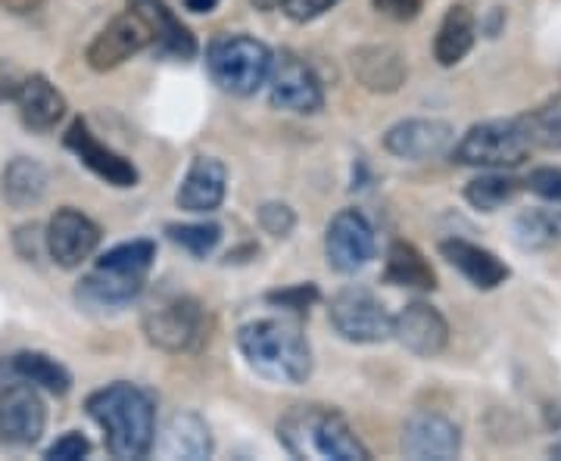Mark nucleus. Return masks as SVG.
<instances>
[{"label": "nucleus", "mask_w": 561, "mask_h": 461, "mask_svg": "<svg viewBox=\"0 0 561 461\" xmlns=\"http://www.w3.org/2000/svg\"><path fill=\"white\" fill-rule=\"evenodd\" d=\"M524 187H530L537 197L549 203H561V169L556 165H542V169H534L527 181H524Z\"/></svg>", "instance_id": "nucleus-35"}, {"label": "nucleus", "mask_w": 561, "mask_h": 461, "mask_svg": "<svg viewBox=\"0 0 561 461\" xmlns=\"http://www.w3.org/2000/svg\"><path fill=\"white\" fill-rule=\"evenodd\" d=\"M268 103L280 113H297V116L319 113L324 106V91L312 66H306V60L290 50L275 57L272 76H268Z\"/></svg>", "instance_id": "nucleus-9"}, {"label": "nucleus", "mask_w": 561, "mask_h": 461, "mask_svg": "<svg viewBox=\"0 0 561 461\" xmlns=\"http://www.w3.org/2000/svg\"><path fill=\"white\" fill-rule=\"evenodd\" d=\"M181 7L191 13H213L219 7V0H181Z\"/></svg>", "instance_id": "nucleus-40"}, {"label": "nucleus", "mask_w": 561, "mask_h": 461, "mask_svg": "<svg viewBox=\"0 0 561 461\" xmlns=\"http://www.w3.org/2000/svg\"><path fill=\"white\" fill-rule=\"evenodd\" d=\"M337 0H278L280 13L294 22H312L324 16Z\"/></svg>", "instance_id": "nucleus-36"}, {"label": "nucleus", "mask_w": 561, "mask_h": 461, "mask_svg": "<svg viewBox=\"0 0 561 461\" xmlns=\"http://www.w3.org/2000/svg\"><path fill=\"white\" fill-rule=\"evenodd\" d=\"M443 260L449 262L453 268H459L461 275L471 281V287L478 290H496L505 278L512 275L508 265L486 246H478L471 241H461V238H449L440 243Z\"/></svg>", "instance_id": "nucleus-20"}, {"label": "nucleus", "mask_w": 561, "mask_h": 461, "mask_svg": "<svg viewBox=\"0 0 561 461\" xmlns=\"http://www.w3.org/2000/svg\"><path fill=\"white\" fill-rule=\"evenodd\" d=\"M225 191H228V169L225 162L216 157H194L184 178H181L179 194L175 203L184 212H194V216H206V212H216L225 200Z\"/></svg>", "instance_id": "nucleus-17"}, {"label": "nucleus", "mask_w": 561, "mask_h": 461, "mask_svg": "<svg viewBox=\"0 0 561 461\" xmlns=\"http://www.w3.org/2000/svg\"><path fill=\"white\" fill-rule=\"evenodd\" d=\"M375 228L359 209H341L324 231L328 265L341 275H353L375 260Z\"/></svg>", "instance_id": "nucleus-11"}, {"label": "nucleus", "mask_w": 561, "mask_h": 461, "mask_svg": "<svg viewBox=\"0 0 561 461\" xmlns=\"http://www.w3.org/2000/svg\"><path fill=\"white\" fill-rule=\"evenodd\" d=\"M153 7V22H157V44L153 50L160 57H175V60H194L197 57V38L191 28L169 10L165 0H150Z\"/></svg>", "instance_id": "nucleus-27"}, {"label": "nucleus", "mask_w": 561, "mask_h": 461, "mask_svg": "<svg viewBox=\"0 0 561 461\" xmlns=\"http://www.w3.org/2000/svg\"><path fill=\"white\" fill-rule=\"evenodd\" d=\"M552 456H556V459H561V442L559 446H552Z\"/></svg>", "instance_id": "nucleus-42"}, {"label": "nucleus", "mask_w": 561, "mask_h": 461, "mask_svg": "<svg viewBox=\"0 0 561 461\" xmlns=\"http://www.w3.org/2000/svg\"><path fill=\"white\" fill-rule=\"evenodd\" d=\"M165 234H169V241L181 246V250H187L191 256H209L221 241V228L216 221H191V224H165Z\"/></svg>", "instance_id": "nucleus-32"}, {"label": "nucleus", "mask_w": 561, "mask_h": 461, "mask_svg": "<svg viewBox=\"0 0 561 461\" xmlns=\"http://www.w3.org/2000/svg\"><path fill=\"white\" fill-rule=\"evenodd\" d=\"M147 278L138 275H125L106 265H94L91 275H84L76 290V297L84 309H98V312H119L131 300H138Z\"/></svg>", "instance_id": "nucleus-18"}, {"label": "nucleus", "mask_w": 561, "mask_h": 461, "mask_svg": "<svg viewBox=\"0 0 561 461\" xmlns=\"http://www.w3.org/2000/svg\"><path fill=\"white\" fill-rule=\"evenodd\" d=\"M3 200L13 209H28L38 206L47 194V169L38 160L28 157H16L3 169V187H0Z\"/></svg>", "instance_id": "nucleus-25"}, {"label": "nucleus", "mask_w": 561, "mask_h": 461, "mask_svg": "<svg viewBox=\"0 0 561 461\" xmlns=\"http://www.w3.org/2000/svg\"><path fill=\"white\" fill-rule=\"evenodd\" d=\"M278 442L294 459L368 461L371 452L331 405H294L278 422Z\"/></svg>", "instance_id": "nucleus-3"}, {"label": "nucleus", "mask_w": 561, "mask_h": 461, "mask_svg": "<svg viewBox=\"0 0 561 461\" xmlns=\"http://www.w3.org/2000/svg\"><path fill=\"white\" fill-rule=\"evenodd\" d=\"M243 361L262 381L300 387L312 374V346L294 319H253L238 331Z\"/></svg>", "instance_id": "nucleus-2"}, {"label": "nucleus", "mask_w": 561, "mask_h": 461, "mask_svg": "<svg viewBox=\"0 0 561 461\" xmlns=\"http://www.w3.org/2000/svg\"><path fill=\"white\" fill-rule=\"evenodd\" d=\"M522 250H549L561 243V209H524L512 224Z\"/></svg>", "instance_id": "nucleus-28"}, {"label": "nucleus", "mask_w": 561, "mask_h": 461, "mask_svg": "<svg viewBox=\"0 0 561 461\" xmlns=\"http://www.w3.org/2000/svg\"><path fill=\"white\" fill-rule=\"evenodd\" d=\"M260 228L272 238H290L297 228V212L287 203H262Z\"/></svg>", "instance_id": "nucleus-34"}, {"label": "nucleus", "mask_w": 561, "mask_h": 461, "mask_svg": "<svg viewBox=\"0 0 561 461\" xmlns=\"http://www.w3.org/2000/svg\"><path fill=\"white\" fill-rule=\"evenodd\" d=\"M153 44H157V22H153L150 0H131L119 16L88 44L84 60L94 72H110Z\"/></svg>", "instance_id": "nucleus-5"}, {"label": "nucleus", "mask_w": 561, "mask_h": 461, "mask_svg": "<svg viewBox=\"0 0 561 461\" xmlns=\"http://www.w3.org/2000/svg\"><path fill=\"white\" fill-rule=\"evenodd\" d=\"M157 262V243L153 241H128L106 250L98 265H106V268H116V272H125V275H138V278H147L150 268Z\"/></svg>", "instance_id": "nucleus-31"}, {"label": "nucleus", "mask_w": 561, "mask_h": 461, "mask_svg": "<svg viewBox=\"0 0 561 461\" xmlns=\"http://www.w3.org/2000/svg\"><path fill=\"white\" fill-rule=\"evenodd\" d=\"M375 10L393 22H412L421 13L424 0H371Z\"/></svg>", "instance_id": "nucleus-38"}, {"label": "nucleus", "mask_w": 561, "mask_h": 461, "mask_svg": "<svg viewBox=\"0 0 561 461\" xmlns=\"http://www.w3.org/2000/svg\"><path fill=\"white\" fill-rule=\"evenodd\" d=\"M393 337L412 356L434 359L449 343V324L440 315V309H434L431 302H409L400 315H393Z\"/></svg>", "instance_id": "nucleus-16"}, {"label": "nucleus", "mask_w": 561, "mask_h": 461, "mask_svg": "<svg viewBox=\"0 0 561 461\" xmlns=\"http://www.w3.org/2000/svg\"><path fill=\"white\" fill-rule=\"evenodd\" d=\"M275 54L253 35H219L206 47V72L225 94L250 97L268 84Z\"/></svg>", "instance_id": "nucleus-4"}, {"label": "nucleus", "mask_w": 561, "mask_h": 461, "mask_svg": "<svg viewBox=\"0 0 561 461\" xmlns=\"http://www.w3.org/2000/svg\"><path fill=\"white\" fill-rule=\"evenodd\" d=\"M153 449L162 459H209L213 456V434L197 412H175L162 427L160 440L153 442Z\"/></svg>", "instance_id": "nucleus-21"}, {"label": "nucleus", "mask_w": 561, "mask_h": 461, "mask_svg": "<svg viewBox=\"0 0 561 461\" xmlns=\"http://www.w3.org/2000/svg\"><path fill=\"white\" fill-rule=\"evenodd\" d=\"M530 153L522 119H490L471 125L453 150V160L471 169H515Z\"/></svg>", "instance_id": "nucleus-6"}, {"label": "nucleus", "mask_w": 561, "mask_h": 461, "mask_svg": "<svg viewBox=\"0 0 561 461\" xmlns=\"http://www.w3.org/2000/svg\"><path fill=\"white\" fill-rule=\"evenodd\" d=\"M256 10H262V13H268V10H275L278 7V0H250Z\"/></svg>", "instance_id": "nucleus-41"}, {"label": "nucleus", "mask_w": 561, "mask_h": 461, "mask_svg": "<svg viewBox=\"0 0 561 461\" xmlns=\"http://www.w3.org/2000/svg\"><path fill=\"white\" fill-rule=\"evenodd\" d=\"M44 241H47V256L60 268H79L81 262H88L98 253L101 228L76 206H62L47 221Z\"/></svg>", "instance_id": "nucleus-12"}, {"label": "nucleus", "mask_w": 561, "mask_h": 461, "mask_svg": "<svg viewBox=\"0 0 561 461\" xmlns=\"http://www.w3.org/2000/svg\"><path fill=\"white\" fill-rule=\"evenodd\" d=\"M319 287L316 284H294V287H284V290H272L265 302H272V306H278V309H287V312H309L316 302H319Z\"/></svg>", "instance_id": "nucleus-33"}, {"label": "nucleus", "mask_w": 561, "mask_h": 461, "mask_svg": "<svg viewBox=\"0 0 561 461\" xmlns=\"http://www.w3.org/2000/svg\"><path fill=\"white\" fill-rule=\"evenodd\" d=\"M10 13H16V16H28V13H38L41 3L44 0H0Z\"/></svg>", "instance_id": "nucleus-39"}, {"label": "nucleus", "mask_w": 561, "mask_h": 461, "mask_svg": "<svg viewBox=\"0 0 561 461\" xmlns=\"http://www.w3.org/2000/svg\"><path fill=\"white\" fill-rule=\"evenodd\" d=\"M353 72L375 94H397L405 84V57L393 44H365L353 54Z\"/></svg>", "instance_id": "nucleus-19"}, {"label": "nucleus", "mask_w": 561, "mask_h": 461, "mask_svg": "<svg viewBox=\"0 0 561 461\" xmlns=\"http://www.w3.org/2000/svg\"><path fill=\"white\" fill-rule=\"evenodd\" d=\"M527 131L530 147L540 150H561V94H552L549 101L534 106L530 113L518 116Z\"/></svg>", "instance_id": "nucleus-30"}, {"label": "nucleus", "mask_w": 561, "mask_h": 461, "mask_svg": "<svg viewBox=\"0 0 561 461\" xmlns=\"http://www.w3.org/2000/svg\"><path fill=\"white\" fill-rule=\"evenodd\" d=\"M91 452V442H88V437H81V434H76V430H69V434H62L60 440L54 442L44 456L50 461H79L84 459Z\"/></svg>", "instance_id": "nucleus-37"}, {"label": "nucleus", "mask_w": 561, "mask_h": 461, "mask_svg": "<svg viewBox=\"0 0 561 461\" xmlns=\"http://www.w3.org/2000/svg\"><path fill=\"white\" fill-rule=\"evenodd\" d=\"M524 181L512 178V175H502L500 169H490V175L468 181L465 187V200L471 203L474 209L481 212H496L505 203H512L522 194Z\"/></svg>", "instance_id": "nucleus-29"}, {"label": "nucleus", "mask_w": 561, "mask_h": 461, "mask_svg": "<svg viewBox=\"0 0 561 461\" xmlns=\"http://www.w3.org/2000/svg\"><path fill=\"white\" fill-rule=\"evenodd\" d=\"M88 418L103 430L113 459H147L157 442V405L135 383H110L84 402Z\"/></svg>", "instance_id": "nucleus-1"}, {"label": "nucleus", "mask_w": 561, "mask_h": 461, "mask_svg": "<svg viewBox=\"0 0 561 461\" xmlns=\"http://www.w3.org/2000/svg\"><path fill=\"white\" fill-rule=\"evenodd\" d=\"M456 128L443 119H402L383 135V150L397 160L424 162L449 153Z\"/></svg>", "instance_id": "nucleus-14"}, {"label": "nucleus", "mask_w": 561, "mask_h": 461, "mask_svg": "<svg viewBox=\"0 0 561 461\" xmlns=\"http://www.w3.org/2000/svg\"><path fill=\"white\" fill-rule=\"evenodd\" d=\"M328 319L350 343H383L393 337V315L368 287H343L328 306Z\"/></svg>", "instance_id": "nucleus-8"}, {"label": "nucleus", "mask_w": 561, "mask_h": 461, "mask_svg": "<svg viewBox=\"0 0 561 461\" xmlns=\"http://www.w3.org/2000/svg\"><path fill=\"white\" fill-rule=\"evenodd\" d=\"M144 334L162 353H197L209 341V315L194 297H179L144 315Z\"/></svg>", "instance_id": "nucleus-7"}, {"label": "nucleus", "mask_w": 561, "mask_h": 461, "mask_svg": "<svg viewBox=\"0 0 561 461\" xmlns=\"http://www.w3.org/2000/svg\"><path fill=\"white\" fill-rule=\"evenodd\" d=\"M62 143L76 153L81 165H88L98 178H103L113 187H135L138 184V169L135 162L125 160L122 153H116L113 147H106L103 141L94 138V131L88 128V122L76 119L69 125Z\"/></svg>", "instance_id": "nucleus-15"}, {"label": "nucleus", "mask_w": 561, "mask_h": 461, "mask_svg": "<svg viewBox=\"0 0 561 461\" xmlns=\"http://www.w3.org/2000/svg\"><path fill=\"white\" fill-rule=\"evenodd\" d=\"M400 449L405 459L449 461L461 452L459 424L437 412H415L402 424Z\"/></svg>", "instance_id": "nucleus-13"}, {"label": "nucleus", "mask_w": 561, "mask_h": 461, "mask_svg": "<svg viewBox=\"0 0 561 461\" xmlns=\"http://www.w3.org/2000/svg\"><path fill=\"white\" fill-rule=\"evenodd\" d=\"M383 281L393 287H409V290H434L437 287V272L424 260L415 243L393 241L387 250V265H383Z\"/></svg>", "instance_id": "nucleus-24"}, {"label": "nucleus", "mask_w": 561, "mask_h": 461, "mask_svg": "<svg viewBox=\"0 0 561 461\" xmlns=\"http://www.w3.org/2000/svg\"><path fill=\"white\" fill-rule=\"evenodd\" d=\"M47 427V405L41 400L38 387L16 381L0 387V442L25 449L41 440Z\"/></svg>", "instance_id": "nucleus-10"}, {"label": "nucleus", "mask_w": 561, "mask_h": 461, "mask_svg": "<svg viewBox=\"0 0 561 461\" xmlns=\"http://www.w3.org/2000/svg\"><path fill=\"white\" fill-rule=\"evenodd\" d=\"M474 41H478V20H474V13L468 10V3H456V7L446 10L440 28H437L434 57H437L440 66L449 69V66H456V62H461L471 54Z\"/></svg>", "instance_id": "nucleus-23"}, {"label": "nucleus", "mask_w": 561, "mask_h": 461, "mask_svg": "<svg viewBox=\"0 0 561 461\" xmlns=\"http://www.w3.org/2000/svg\"><path fill=\"white\" fill-rule=\"evenodd\" d=\"M10 371L20 378V381L35 383L38 390H47L54 396H66L72 390V374L69 368L57 361L47 353H38V349H25V353H16L10 359Z\"/></svg>", "instance_id": "nucleus-26"}, {"label": "nucleus", "mask_w": 561, "mask_h": 461, "mask_svg": "<svg viewBox=\"0 0 561 461\" xmlns=\"http://www.w3.org/2000/svg\"><path fill=\"white\" fill-rule=\"evenodd\" d=\"M13 101L20 106L22 122L32 131H50L66 116V97L57 91V84H50L44 76H28L16 88V97Z\"/></svg>", "instance_id": "nucleus-22"}]
</instances>
